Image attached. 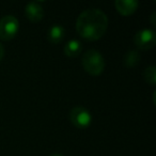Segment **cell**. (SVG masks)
Instances as JSON below:
<instances>
[{"mask_svg":"<svg viewBox=\"0 0 156 156\" xmlns=\"http://www.w3.org/2000/svg\"><path fill=\"white\" fill-rule=\"evenodd\" d=\"M108 17L98 9H89L81 12L76 20L78 34L87 41L100 40L106 33Z\"/></svg>","mask_w":156,"mask_h":156,"instance_id":"cell-1","label":"cell"},{"mask_svg":"<svg viewBox=\"0 0 156 156\" xmlns=\"http://www.w3.org/2000/svg\"><path fill=\"white\" fill-rule=\"evenodd\" d=\"M83 67L89 75L98 76L105 69V60L103 56L95 49L86 51L83 56Z\"/></svg>","mask_w":156,"mask_h":156,"instance_id":"cell-2","label":"cell"},{"mask_svg":"<svg viewBox=\"0 0 156 156\" xmlns=\"http://www.w3.org/2000/svg\"><path fill=\"white\" fill-rule=\"evenodd\" d=\"M20 29V23L13 15H5L0 20V40L10 41L14 39Z\"/></svg>","mask_w":156,"mask_h":156,"instance_id":"cell-3","label":"cell"},{"mask_svg":"<svg viewBox=\"0 0 156 156\" xmlns=\"http://www.w3.org/2000/svg\"><path fill=\"white\" fill-rule=\"evenodd\" d=\"M69 121L72 122L75 127L80 128V129H86L90 126L92 122L91 113L85 107L77 106L74 107L69 111Z\"/></svg>","mask_w":156,"mask_h":156,"instance_id":"cell-4","label":"cell"},{"mask_svg":"<svg viewBox=\"0 0 156 156\" xmlns=\"http://www.w3.org/2000/svg\"><path fill=\"white\" fill-rule=\"evenodd\" d=\"M134 43L136 47L140 50L152 49L156 44L155 32L150 29H142L135 34Z\"/></svg>","mask_w":156,"mask_h":156,"instance_id":"cell-5","label":"cell"},{"mask_svg":"<svg viewBox=\"0 0 156 156\" xmlns=\"http://www.w3.org/2000/svg\"><path fill=\"white\" fill-rule=\"evenodd\" d=\"M25 14H26V17L28 18L30 22L39 23L43 20V16H44L43 7L41 5V3L37 2V1L30 2L26 5Z\"/></svg>","mask_w":156,"mask_h":156,"instance_id":"cell-6","label":"cell"},{"mask_svg":"<svg viewBox=\"0 0 156 156\" xmlns=\"http://www.w3.org/2000/svg\"><path fill=\"white\" fill-rule=\"evenodd\" d=\"M138 5L136 0H117L115 2V10L123 16L133 15L138 9Z\"/></svg>","mask_w":156,"mask_h":156,"instance_id":"cell-7","label":"cell"},{"mask_svg":"<svg viewBox=\"0 0 156 156\" xmlns=\"http://www.w3.org/2000/svg\"><path fill=\"white\" fill-rule=\"evenodd\" d=\"M65 30L60 25H54L50 27L47 33V39L51 44H59L64 39Z\"/></svg>","mask_w":156,"mask_h":156,"instance_id":"cell-8","label":"cell"},{"mask_svg":"<svg viewBox=\"0 0 156 156\" xmlns=\"http://www.w3.org/2000/svg\"><path fill=\"white\" fill-rule=\"evenodd\" d=\"M83 46L77 40H71L64 45V54L69 58H76L81 52Z\"/></svg>","mask_w":156,"mask_h":156,"instance_id":"cell-9","label":"cell"},{"mask_svg":"<svg viewBox=\"0 0 156 156\" xmlns=\"http://www.w3.org/2000/svg\"><path fill=\"white\" fill-rule=\"evenodd\" d=\"M139 61H140V54L138 52V50H129L124 57V64L129 69L136 66Z\"/></svg>","mask_w":156,"mask_h":156,"instance_id":"cell-10","label":"cell"},{"mask_svg":"<svg viewBox=\"0 0 156 156\" xmlns=\"http://www.w3.org/2000/svg\"><path fill=\"white\" fill-rule=\"evenodd\" d=\"M143 77H144V80L147 81L149 85L155 86L156 83V69L154 65H150L147 69H144V73H143Z\"/></svg>","mask_w":156,"mask_h":156,"instance_id":"cell-11","label":"cell"},{"mask_svg":"<svg viewBox=\"0 0 156 156\" xmlns=\"http://www.w3.org/2000/svg\"><path fill=\"white\" fill-rule=\"evenodd\" d=\"M3 56H5V48H3L2 44L0 43V61L2 60Z\"/></svg>","mask_w":156,"mask_h":156,"instance_id":"cell-12","label":"cell"},{"mask_svg":"<svg viewBox=\"0 0 156 156\" xmlns=\"http://www.w3.org/2000/svg\"><path fill=\"white\" fill-rule=\"evenodd\" d=\"M49 156H62L61 154H59V153H52V154H50Z\"/></svg>","mask_w":156,"mask_h":156,"instance_id":"cell-13","label":"cell"}]
</instances>
